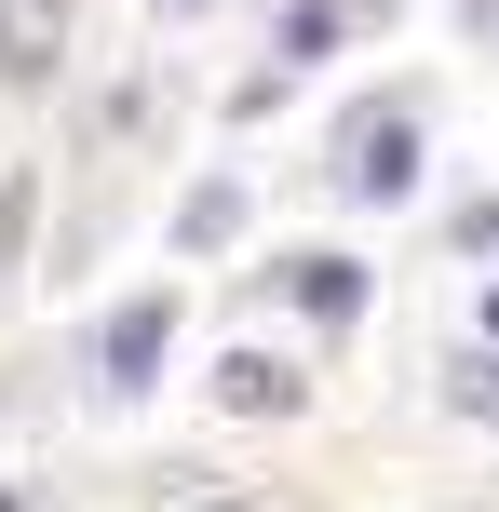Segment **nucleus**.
I'll use <instances>...</instances> for the list:
<instances>
[{"label": "nucleus", "mask_w": 499, "mask_h": 512, "mask_svg": "<svg viewBox=\"0 0 499 512\" xmlns=\"http://www.w3.org/2000/svg\"><path fill=\"white\" fill-rule=\"evenodd\" d=\"M351 189L365 203H405L419 189V108H365L351 122Z\"/></svg>", "instance_id": "1"}, {"label": "nucleus", "mask_w": 499, "mask_h": 512, "mask_svg": "<svg viewBox=\"0 0 499 512\" xmlns=\"http://www.w3.org/2000/svg\"><path fill=\"white\" fill-rule=\"evenodd\" d=\"M0 512H27V486H0Z\"/></svg>", "instance_id": "12"}, {"label": "nucleus", "mask_w": 499, "mask_h": 512, "mask_svg": "<svg viewBox=\"0 0 499 512\" xmlns=\"http://www.w3.org/2000/svg\"><path fill=\"white\" fill-rule=\"evenodd\" d=\"M68 68V0H0V81H54Z\"/></svg>", "instance_id": "2"}, {"label": "nucleus", "mask_w": 499, "mask_h": 512, "mask_svg": "<svg viewBox=\"0 0 499 512\" xmlns=\"http://www.w3.org/2000/svg\"><path fill=\"white\" fill-rule=\"evenodd\" d=\"M297 310L351 324V310H365V270H351V256H297Z\"/></svg>", "instance_id": "5"}, {"label": "nucleus", "mask_w": 499, "mask_h": 512, "mask_svg": "<svg viewBox=\"0 0 499 512\" xmlns=\"http://www.w3.org/2000/svg\"><path fill=\"white\" fill-rule=\"evenodd\" d=\"M338 27H351V0H297V14H284V54H297V68H311V54L338 41Z\"/></svg>", "instance_id": "8"}, {"label": "nucleus", "mask_w": 499, "mask_h": 512, "mask_svg": "<svg viewBox=\"0 0 499 512\" xmlns=\"http://www.w3.org/2000/svg\"><path fill=\"white\" fill-rule=\"evenodd\" d=\"M446 405H459V418H499V351H459V364H446Z\"/></svg>", "instance_id": "7"}, {"label": "nucleus", "mask_w": 499, "mask_h": 512, "mask_svg": "<svg viewBox=\"0 0 499 512\" xmlns=\"http://www.w3.org/2000/svg\"><path fill=\"white\" fill-rule=\"evenodd\" d=\"M216 405H243V418H297V364L230 351V364H216Z\"/></svg>", "instance_id": "4"}, {"label": "nucleus", "mask_w": 499, "mask_h": 512, "mask_svg": "<svg viewBox=\"0 0 499 512\" xmlns=\"http://www.w3.org/2000/svg\"><path fill=\"white\" fill-rule=\"evenodd\" d=\"M27 216H41V203H27V176H0V283L27 270Z\"/></svg>", "instance_id": "9"}, {"label": "nucleus", "mask_w": 499, "mask_h": 512, "mask_svg": "<svg viewBox=\"0 0 499 512\" xmlns=\"http://www.w3.org/2000/svg\"><path fill=\"white\" fill-rule=\"evenodd\" d=\"M189 512H257V499H189Z\"/></svg>", "instance_id": "10"}, {"label": "nucleus", "mask_w": 499, "mask_h": 512, "mask_svg": "<svg viewBox=\"0 0 499 512\" xmlns=\"http://www.w3.org/2000/svg\"><path fill=\"white\" fill-rule=\"evenodd\" d=\"M230 230H243V189H230V176L176 203V243H189V256H203V243H230Z\"/></svg>", "instance_id": "6"}, {"label": "nucleus", "mask_w": 499, "mask_h": 512, "mask_svg": "<svg viewBox=\"0 0 499 512\" xmlns=\"http://www.w3.org/2000/svg\"><path fill=\"white\" fill-rule=\"evenodd\" d=\"M176 14H203V0H176Z\"/></svg>", "instance_id": "13"}, {"label": "nucleus", "mask_w": 499, "mask_h": 512, "mask_svg": "<svg viewBox=\"0 0 499 512\" xmlns=\"http://www.w3.org/2000/svg\"><path fill=\"white\" fill-rule=\"evenodd\" d=\"M486 337H499V283H486Z\"/></svg>", "instance_id": "11"}, {"label": "nucleus", "mask_w": 499, "mask_h": 512, "mask_svg": "<svg viewBox=\"0 0 499 512\" xmlns=\"http://www.w3.org/2000/svg\"><path fill=\"white\" fill-rule=\"evenodd\" d=\"M162 337H176V310H162V297H135L122 324H108V391H149V364H162Z\"/></svg>", "instance_id": "3"}]
</instances>
